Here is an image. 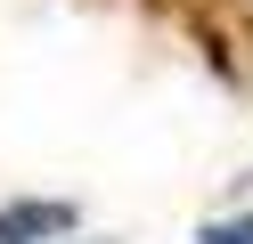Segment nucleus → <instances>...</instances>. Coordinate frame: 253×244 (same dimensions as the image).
I'll return each mask as SVG.
<instances>
[{
  "label": "nucleus",
  "mask_w": 253,
  "mask_h": 244,
  "mask_svg": "<svg viewBox=\"0 0 253 244\" xmlns=\"http://www.w3.org/2000/svg\"><path fill=\"white\" fill-rule=\"evenodd\" d=\"M196 244H253V204H245V211H220V220H204Z\"/></svg>",
  "instance_id": "2"
},
{
  "label": "nucleus",
  "mask_w": 253,
  "mask_h": 244,
  "mask_svg": "<svg viewBox=\"0 0 253 244\" xmlns=\"http://www.w3.org/2000/svg\"><path fill=\"white\" fill-rule=\"evenodd\" d=\"M82 228V204L66 195H17V204H0V244H66Z\"/></svg>",
  "instance_id": "1"
}]
</instances>
